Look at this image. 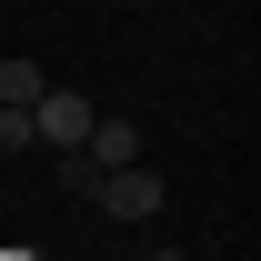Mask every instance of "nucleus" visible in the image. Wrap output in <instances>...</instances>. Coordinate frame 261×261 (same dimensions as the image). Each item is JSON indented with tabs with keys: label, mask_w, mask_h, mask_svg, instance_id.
Here are the masks:
<instances>
[{
	"label": "nucleus",
	"mask_w": 261,
	"mask_h": 261,
	"mask_svg": "<svg viewBox=\"0 0 261 261\" xmlns=\"http://www.w3.org/2000/svg\"><path fill=\"white\" fill-rule=\"evenodd\" d=\"M100 211H111V221H151V211H161V171L151 161H130V171H100Z\"/></svg>",
	"instance_id": "f257e3e1"
},
{
	"label": "nucleus",
	"mask_w": 261,
	"mask_h": 261,
	"mask_svg": "<svg viewBox=\"0 0 261 261\" xmlns=\"http://www.w3.org/2000/svg\"><path fill=\"white\" fill-rule=\"evenodd\" d=\"M81 161H91V171H130V161H141V121L91 111V130H81Z\"/></svg>",
	"instance_id": "f03ea898"
},
{
	"label": "nucleus",
	"mask_w": 261,
	"mask_h": 261,
	"mask_svg": "<svg viewBox=\"0 0 261 261\" xmlns=\"http://www.w3.org/2000/svg\"><path fill=\"white\" fill-rule=\"evenodd\" d=\"M81 130H91V100H81V91H40V100H31V141L81 151Z\"/></svg>",
	"instance_id": "7ed1b4c3"
},
{
	"label": "nucleus",
	"mask_w": 261,
	"mask_h": 261,
	"mask_svg": "<svg viewBox=\"0 0 261 261\" xmlns=\"http://www.w3.org/2000/svg\"><path fill=\"white\" fill-rule=\"evenodd\" d=\"M40 91H50V81H40V70H31V61H0V100H20V111H31V100H40Z\"/></svg>",
	"instance_id": "20e7f679"
},
{
	"label": "nucleus",
	"mask_w": 261,
	"mask_h": 261,
	"mask_svg": "<svg viewBox=\"0 0 261 261\" xmlns=\"http://www.w3.org/2000/svg\"><path fill=\"white\" fill-rule=\"evenodd\" d=\"M61 191H70V201H91V191H100V171L81 161V151H61Z\"/></svg>",
	"instance_id": "39448f33"
},
{
	"label": "nucleus",
	"mask_w": 261,
	"mask_h": 261,
	"mask_svg": "<svg viewBox=\"0 0 261 261\" xmlns=\"http://www.w3.org/2000/svg\"><path fill=\"white\" fill-rule=\"evenodd\" d=\"M0 261H40V251H0Z\"/></svg>",
	"instance_id": "423d86ee"
},
{
	"label": "nucleus",
	"mask_w": 261,
	"mask_h": 261,
	"mask_svg": "<svg viewBox=\"0 0 261 261\" xmlns=\"http://www.w3.org/2000/svg\"><path fill=\"white\" fill-rule=\"evenodd\" d=\"M151 261H181V251H151Z\"/></svg>",
	"instance_id": "0eeeda50"
}]
</instances>
